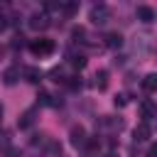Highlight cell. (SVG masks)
<instances>
[{
	"label": "cell",
	"mask_w": 157,
	"mask_h": 157,
	"mask_svg": "<svg viewBox=\"0 0 157 157\" xmlns=\"http://www.w3.org/2000/svg\"><path fill=\"white\" fill-rule=\"evenodd\" d=\"M29 52L34 56H49L54 52V39H47V37H39V39H32L29 42Z\"/></svg>",
	"instance_id": "cell-1"
},
{
	"label": "cell",
	"mask_w": 157,
	"mask_h": 157,
	"mask_svg": "<svg viewBox=\"0 0 157 157\" xmlns=\"http://www.w3.org/2000/svg\"><path fill=\"white\" fill-rule=\"evenodd\" d=\"M110 17H113V12H110L108 5H93V10H91V20H93V25H105Z\"/></svg>",
	"instance_id": "cell-2"
},
{
	"label": "cell",
	"mask_w": 157,
	"mask_h": 157,
	"mask_svg": "<svg viewBox=\"0 0 157 157\" xmlns=\"http://www.w3.org/2000/svg\"><path fill=\"white\" fill-rule=\"evenodd\" d=\"M49 25H52V22H49V15H47V12H34V15L29 17V27L37 29V32H44Z\"/></svg>",
	"instance_id": "cell-3"
},
{
	"label": "cell",
	"mask_w": 157,
	"mask_h": 157,
	"mask_svg": "<svg viewBox=\"0 0 157 157\" xmlns=\"http://www.w3.org/2000/svg\"><path fill=\"white\" fill-rule=\"evenodd\" d=\"M150 135H152V128H150V123H137V128H135V140L137 142H147L150 140Z\"/></svg>",
	"instance_id": "cell-4"
},
{
	"label": "cell",
	"mask_w": 157,
	"mask_h": 157,
	"mask_svg": "<svg viewBox=\"0 0 157 157\" xmlns=\"http://www.w3.org/2000/svg\"><path fill=\"white\" fill-rule=\"evenodd\" d=\"M137 20L140 22H152L155 20V10L150 5H137Z\"/></svg>",
	"instance_id": "cell-5"
},
{
	"label": "cell",
	"mask_w": 157,
	"mask_h": 157,
	"mask_svg": "<svg viewBox=\"0 0 157 157\" xmlns=\"http://www.w3.org/2000/svg\"><path fill=\"white\" fill-rule=\"evenodd\" d=\"M71 142H74L76 147H81V145H86V130H83L81 125H76V128H71Z\"/></svg>",
	"instance_id": "cell-6"
},
{
	"label": "cell",
	"mask_w": 157,
	"mask_h": 157,
	"mask_svg": "<svg viewBox=\"0 0 157 157\" xmlns=\"http://www.w3.org/2000/svg\"><path fill=\"white\" fill-rule=\"evenodd\" d=\"M105 47H110V49L123 47V34H120V32H108V34H105Z\"/></svg>",
	"instance_id": "cell-7"
},
{
	"label": "cell",
	"mask_w": 157,
	"mask_h": 157,
	"mask_svg": "<svg viewBox=\"0 0 157 157\" xmlns=\"http://www.w3.org/2000/svg\"><path fill=\"white\" fill-rule=\"evenodd\" d=\"M22 74H25V78H27L29 83H39V81H42V71H39L37 66H27Z\"/></svg>",
	"instance_id": "cell-8"
},
{
	"label": "cell",
	"mask_w": 157,
	"mask_h": 157,
	"mask_svg": "<svg viewBox=\"0 0 157 157\" xmlns=\"http://www.w3.org/2000/svg\"><path fill=\"white\" fill-rule=\"evenodd\" d=\"M20 78V66H10V69H5V74H2V81L5 83H15Z\"/></svg>",
	"instance_id": "cell-9"
},
{
	"label": "cell",
	"mask_w": 157,
	"mask_h": 157,
	"mask_svg": "<svg viewBox=\"0 0 157 157\" xmlns=\"http://www.w3.org/2000/svg\"><path fill=\"white\" fill-rule=\"evenodd\" d=\"M96 86H98V91H105L108 88V71L105 69L96 71Z\"/></svg>",
	"instance_id": "cell-10"
},
{
	"label": "cell",
	"mask_w": 157,
	"mask_h": 157,
	"mask_svg": "<svg viewBox=\"0 0 157 157\" xmlns=\"http://www.w3.org/2000/svg\"><path fill=\"white\" fill-rule=\"evenodd\" d=\"M142 88H145L147 93H152V91L157 88V76H155V74H147V76L142 78Z\"/></svg>",
	"instance_id": "cell-11"
},
{
	"label": "cell",
	"mask_w": 157,
	"mask_h": 157,
	"mask_svg": "<svg viewBox=\"0 0 157 157\" xmlns=\"http://www.w3.org/2000/svg\"><path fill=\"white\" fill-rule=\"evenodd\" d=\"M142 115H145L147 120H150V118L155 115V105H152L150 101H145V103H142ZM147 120H145V123H147Z\"/></svg>",
	"instance_id": "cell-12"
},
{
	"label": "cell",
	"mask_w": 157,
	"mask_h": 157,
	"mask_svg": "<svg viewBox=\"0 0 157 157\" xmlns=\"http://www.w3.org/2000/svg\"><path fill=\"white\" fill-rule=\"evenodd\" d=\"M71 37H74V42H83L86 29H83V27H74V29H71Z\"/></svg>",
	"instance_id": "cell-13"
},
{
	"label": "cell",
	"mask_w": 157,
	"mask_h": 157,
	"mask_svg": "<svg viewBox=\"0 0 157 157\" xmlns=\"http://www.w3.org/2000/svg\"><path fill=\"white\" fill-rule=\"evenodd\" d=\"M71 64H74L76 69H83V66H86V56H81V54H71Z\"/></svg>",
	"instance_id": "cell-14"
},
{
	"label": "cell",
	"mask_w": 157,
	"mask_h": 157,
	"mask_svg": "<svg viewBox=\"0 0 157 157\" xmlns=\"http://www.w3.org/2000/svg\"><path fill=\"white\" fill-rule=\"evenodd\" d=\"M52 76H54V81H56V83H59V81H66V78H64V71H61L59 66H54V69H52Z\"/></svg>",
	"instance_id": "cell-15"
},
{
	"label": "cell",
	"mask_w": 157,
	"mask_h": 157,
	"mask_svg": "<svg viewBox=\"0 0 157 157\" xmlns=\"http://www.w3.org/2000/svg\"><path fill=\"white\" fill-rule=\"evenodd\" d=\"M29 123H32V110H27V113L22 115V120H20V125H22V128H27Z\"/></svg>",
	"instance_id": "cell-16"
},
{
	"label": "cell",
	"mask_w": 157,
	"mask_h": 157,
	"mask_svg": "<svg viewBox=\"0 0 157 157\" xmlns=\"http://www.w3.org/2000/svg\"><path fill=\"white\" fill-rule=\"evenodd\" d=\"M5 157H22V152H20L17 147H7V150H5Z\"/></svg>",
	"instance_id": "cell-17"
},
{
	"label": "cell",
	"mask_w": 157,
	"mask_h": 157,
	"mask_svg": "<svg viewBox=\"0 0 157 157\" xmlns=\"http://www.w3.org/2000/svg\"><path fill=\"white\" fill-rule=\"evenodd\" d=\"M10 147V140H7V132H0V150H7Z\"/></svg>",
	"instance_id": "cell-18"
},
{
	"label": "cell",
	"mask_w": 157,
	"mask_h": 157,
	"mask_svg": "<svg viewBox=\"0 0 157 157\" xmlns=\"http://www.w3.org/2000/svg\"><path fill=\"white\" fill-rule=\"evenodd\" d=\"M76 7H78L76 2H66V5H64V12H66V15H74V12H76Z\"/></svg>",
	"instance_id": "cell-19"
},
{
	"label": "cell",
	"mask_w": 157,
	"mask_h": 157,
	"mask_svg": "<svg viewBox=\"0 0 157 157\" xmlns=\"http://www.w3.org/2000/svg\"><path fill=\"white\" fill-rule=\"evenodd\" d=\"M125 103H128V96H125V93H120V96H115V105H118V108H123Z\"/></svg>",
	"instance_id": "cell-20"
},
{
	"label": "cell",
	"mask_w": 157,
	"mask_h": 157,
	"mask_svg": "<svg viewBox=\"0 0 157 157\" xmlns=\"http://www.w3.org/2000/svg\"><path fill=\"white\" fill-rule=\"evenodd\" d=\"M66 83H69V88H81V81H78L76 76H71V78H69Z\"/></svg>",
	"instance_id": "cell-21"
},
{
	"label": "cell",
	"mask_w": 157,
	"mask_h": 157,
	"mask_svg": "<svg viewBox=\"0 0 157 157\" xmlns=\"http://www.w3.org/2000/svg\"><path fill=\"white\" fill-rule=\"evenodd\" d=\"M5 27H7V17H5V15H0V32H2Z\"/></svg>",
	"instance_id": "cell-22"
},
{
	"label": "cell",
	"mask_w": 157,
	"mask_h": 157,
	"mask_svg": "<svg viewBox=\"0 0 157 157\" xmlns=\"http://www.w3.org/2000/svg\"><path fill=\"white\" fill-rule=\"evenodd\" d=\"M155 155H157V150H155V147H150V150H147V157H155Z\"/></svg>",
	"instance_id": "cell-23"
},
{
	"label": "cell",
	"mask_w": 157,
	"mask_h": 157,
	"mask_svg": "<svg viewBox=\"0 0 157 157\" xmlns=\"http://www.w3.org/2000/svg\"><path fill=\"white\" fill-rule=\"evenodd\" d=\"M0 118H2V105H0Z\"/></svg>",
	"instance_id": "cell-24"
},
{
	"label": "cell",
	"mask_w": 157,
	"mask_h": 157,
	"mask_svg": "<svg viewBox=\"0 0 157 157\" xmlns=\"http://www.w3.org/2000/svg\"><path fill=\"white\" fill-rule=\"evenodd\" d=\"M88 157H96V155H88Z\"/></svg>",
	"instance_id": "cell-25"
}]
</instances>
